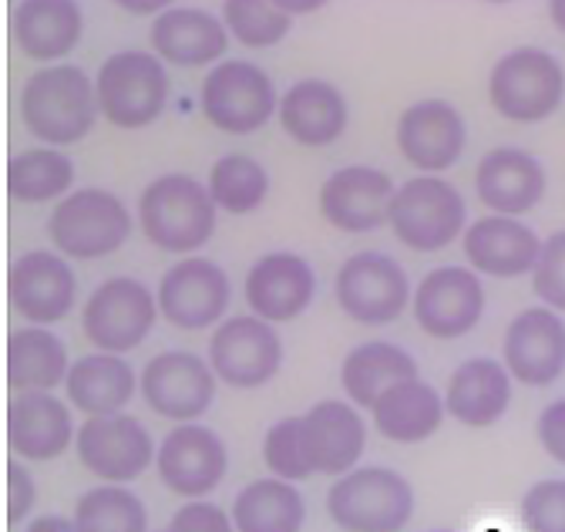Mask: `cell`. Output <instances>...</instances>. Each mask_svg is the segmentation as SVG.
<instances>
[{
	"instance_id": "cell-1",
	"label": "cell",
	"mask_w": 565,
	"mask_h": 532,
	"mask_svg": "<svg viewBox=\"0 0 565 532\" xmlns=\"http://www.w3.org/2000/svg\"><path fill=\"white\" fill-rule=\"evenodd\" d=\"M98 115L95 82L78 64H51L34 72L21 88V118L47 149L82 142Z\"/></svg>"
},
{
	"instance_id": "cell-2",
	"label": "cell",
	"mask_w": 565,
	"mask_h": 532,
	"mask_svg": "<svg viewBox=\"0 0 565 532\" xmlns=\"http://www.w3.org/2000/svg\"><path fill=\"white\" fill-rule=\"evenodd\" d=\"M216 213L209 185L182 172L152 179L138 195V226L146 240L179 256H192L209 243L216 233Z\"/></svg>"
},
{
	"instance_id": "cell-3",
	"label": "cell",
	"mask_w": 565,
	"mask_h": 532,
	"mask_svg": "<svg viewBox=\"0 0 565 532\" xmlns=\"http://www.w3.org/2000/svg\"><path fill=\"white\" fill-rule=\"evenodd\" d=\"M327 515L343 532H401L414 519V489L394 469L361 465L330 486Z\"/></svg>"
},
{
	"instance_id": "cell-4",
	"label": "cell",
	"mask_w": 565,
	"mask_h": 532,
	"mask_svg": "<svg viewBox=\"0 0 565 532\" xmlns=\"http://www.w3.org/2000/svg\"><path fill=\"white\" fill-rule=\"evenodd\" d=\"M102 115L125 131L152 125L169 105V72L166 61L152 51H118L95 75Z\"/></svg>"
},
{
	"instance_id": "cell-5",
	"label": "cell",
	"mask_w": 565,
	"mask_h": 532,
	"mask_svg": "<svg viewBox=\"0 0 565 532\" xmlns=\"http://www.w3.org/2000/svg\"><path fill=\"white\" fill-rule=\"evenodd\" d=\"M47 236L64 259H105L128 243L131 213L108 189H78L54 206Z\"/></svg>"
},
{
	"instance_id": "cell-6",
	"label": "cell",
	"mask_w": 565,
	"mask_h": 532,
	"mask_svg": "<svg viewBox=\"0 0 565 532\" xmlns=\"http://www.w3.org/2000/svg\"><path fill=\"white\" fill-rule=\"evenodd\" d=\"M387 226L407 249L438 253L468 233V206L448 179L417 175L397 185Z\"/></svg>"
},
{
	"instance_id": "cell-7",
	"label": "cell",
	"mask_w": 565,
	"mask_h": 532,
	"mask_svg": "<svg viewBox=\"0 0 565 532\" xmlns=\"http://www.w3.org/2000/svg\"><path fill=\"white\" fill-rule=\"evenodd\" d=\"M565 98L562 64L542 47H515L502 61H494L488 75V102L509 121L539 125Z\"/></svg>"
},
{
	"instance_id": "cell-8",
	"label": "cell",
	"mask_w": 565,
	"mask_h": 532,
	"mask_svg": "<svg viewBox=\"0 0 565 532\" xmlns=\"http://www.w3.org/2000/svg\"><path fill=\"white\" fill-rule=\"evenodd\" d=\"M199 108L209 125L230 136H249L259 131L276 111L279 95L273 78L249 61H223L202 78Z\"/></svg>"
},
{
	"instance_id": "cell-9",
	"label": "cell",
	"mask_w": 565,
	"mask_h": 532,
	"mask_svg": "<svg viewBox=\"0 0 565 532\" xmlns=\"http://www.w3.org/2000/svg\"><path fill=\"white\" fill-rule=\"evenodd\" d=\"M159 317V300L152 290L135 277H111L92 290L82 310L85 338L102 354H125L135 351L152 334Z\"/></svg>"
},
{
	"instance_id": "cell-10",
	"label": "cell",
	"mask_w": 565,
	"mask_h": 532,
	"mask_svg": "<svg viewBox=\"0 0 565 532\" xmlns=\"http://www.w3.org/2000/svg\"><path fill=\"white\" fill-rule=\"evenodd\" d=\"M333 294L340 310L367 327L394 323L411 304V280L404 266L377 249L353 253L340 263Z\"/></svg>"
},
{
	"instance_id": "cell-11",
	"label": "cell",
	"mask_w": 565,
	"mask_h": 532,
	"mask_svg": "<svg viewBox=\"0 0 565 532\" xmlns=\"http://www.w3.org/2000/svg\"><path fill=\"white\" fill-rule=\"evenodd\" d=\"M209 368L230 387L253 391L269 384L282 368V341L276 327L253 317H226L209 341Z\"/></svg>"
},
{
	"instance_id": "cell-12",
	"label": "cell",
	"mask_w": 565,
	"mask_h": 532,
	"mask_svg": "<svg viewBox=\"0 0 565 532\" xmlns=\"http://www.w3.org/2000/svg\"><path fill=\"white\" fill-rule=\"evenodd\" d=\"M75 451L82 465L98 476L105 486H125L146 476V469L156 461L159 448L135 415H108V418H88L78 428Z\"/></svg>"
},
{
	"instance_id": "cell-13",
	"label": "cell",
	"mask_w": 565,
	"mask_h": 532,
	"mask_svg": "<svg viewBox=\"0 0 565 532\" xmlns=\"http://www.w3.org/2000/svg\"><path fill=\"white\" fill-rule=\"evenodd\" d=\"M216 371L199 354L189 351H166L156 354L138 377L146 405L179 425H195L209 405L216 402Z\"/></svg>"
},
{
	"instance_id": "cell-14",
	"label": "cell",
	"mask_w": 565,
	"mask_h": 532,
	"mask_svg": "<svg viewBox=\"0 0 565 532\" xmlns=\"http://www.w3.org/2000/svg\"><path fill=\"white\" fill-rule=\"evenodd\" d=\"M159 313L179 330H202L220 323L230 310L233 287L216 259L185 256L172 263L159 284Z\"/></svg>"
},
{
	"instance_id": "cell-15",
	"label": "cell",
	"mask_w": 565,
	"mask_h": 532,
	"mask_svg": "<svg viewBox=\"0 0 565 532\" xmlns=\"http://www.w3.org/2000/svg\"><path fill=\"white\" fill-rule=\"evenodd\" d=\"M162 486L189 502L216 492L230 472V451L223 438L205 425H175L156 455Z\"/></svg>"
},
{
	"instance_id": "cell-16",
	"label": "cell",
	"mask_w": 565,
	"mask_h": 532,
	"mask_svg": "<svg viewBox=\"0 0 565 532\" xmlns=\"http://www.w3.org/2000/svg\"><path fill=\"white\" fill-rule=\"evenodd\" d=\"M484 313V287L471 266H438L414 287V320L435 341H458Z\"/></svg>"
},
{
	"instance_id": "cell-17",
	"label": "cell",
	"mask_w": 565,
	"mask_h": 532,
	"mask_svg": "<svg viewBox=\"0 0 565 532\" xmlns=\"http://www.w3.org/2000/svg\"><path fill=\"white\" fill-rule=\"evenodd\" d=\"M300 445L307 469L313 476H350L361 469V455L367 448V425L361 408L350 402H317L307 415H300Z\"/></svg>"
},
{
	"instance_id": "cell-18",
	"label": "cell",
	"mask_w": 565,
	"mask_h": 532,
	"mask_svg": "<svg viewBox=\"0 0 565 532\" xmlns=\"http://www.w3.org/2000/svg\"><path fill=\"white\" fill-rule=\"evenodd\" d=\"M397 185L374 166L337 169L320 185V213L340 233H374L391 223Z\"/></svg>"
},
{
	"instance_id": "cell-19",
	"label": "cell",
	"mask_w": 565,
	"mask_h": 532,
	"mask_svg": "<svg viewBox=\"0 0 565 532\" xmlns=\"http://www.w3.org/2000/svg\"><path fill=\"white\" fill-rule=\"evenodd\" d=\"M468 146V125L461 111L441 98H424L404 108L397 121V149L420 172L438 175L451 169Z\"/></svg>"
},
{
	"instance_id": "cell-20",
	"label": "cell",
	"mask_w": 565,
	"mask_h": 532,
	"mask_svg": "<svg viewBox=\"0 0 565 532\" xmlns=\"http://www.w3.org/2000/svg\"><path fill=\"white\" fill-rule=\"evenodd\" d=\"M8 297H11V307L24 320H31L34 327H44L71 313L78 297V280L61 253L31 249L11 263Z\"/></svg>"
},
{
	"instance_id": "cell-21",
	"label": "cell",
	"mask_w": 565,
	"mask_h": 532,
	"mask_svg": "<svg viewBox=\"0 0 565 532\" xmlns=\"http://www.w3.org/2000/svg\"><path fill=\"white\" fill-rule=\"evenodd\" d=\"M249 313L266 323H290L313 304L317 277L300 253H266L259 256L243 284Z\"/></svg>"
},
{
	"instance_id": "cell-22",
	"label": "cell",
	"mask_w": 565,
	"mask_h": 532,
	"mask_svg": "<svg viewBox=\"0 0 565 532\" xmlns=\"http://www.w3.org/2000/svg\"><path fill=\"white\" fill-rule=\"evenodd\" d=\"M505 368L529 387H548L565 371V320L548 307L522 310L502 341Z\"/></svg>"
},
{
	"instance_id": "cell-23",
	"label": "cell",
	"mask_w": 565,
	"mask_h": 532,
	"mask_svg": "<svg viewBox=\"0 0 565 532\" xmlns=\"http://www.w3.org/2000/svg\"><path fill=\"white\" fill-rule=\"evenodd\" d=\"M548 179L535 156L522 149H494L475 169V192L491 210V216H512L532 213L545 199Z\"/></svg>"
},
{
	"instance_id": "cell-24",
	"label": "cell",
	"mask_w": 565,
	"mask_h": 532,
	"mask_svg": "<svg viewBox=\"0 0 565 532\" xmlns=\"http://www.w3.org/2000/svg\"><path fill=\"white\" fill-rule=\"evenodd\" d=\"M149 44L152 54L172 68H205V64H223L230 31L223 18L202 8H169L152 21Z\"/></svg>"
},
{
	"instance_id": "cell-25",
	"label": "cell",
	"mask_w": 565,
	"mask_h": 532,
	"mask_svg": "<svg viewBox=\"0 0 565 532\" xmlns=\"http://www.w3.org/2000/svg\"><path fill=\"white\" fill-rule=\"evenodd\" d=\"M78 438L67 405L57 394L28 391L8 405V445L21 461H51Z\"/></svg>"
},
{
	"instance_id": "cell-26",
	"label": "cell",
	"mask_w": 565,
	"mask_h": 532,
	"mask_svg": "<svg viewBox=\"0 0 565 532\" xmlns=\"http://www.w3.org/2000/svg\"><path fill=\"white\" fill-rule=\"evenodd\" d=\"M542 256V240L532 226L512 216H484L465 233V259L475 274L494 280H515L532 274Z\"/></svg>"
},
{
	"instance_id": "cell-27",
	"label": "cell",
	"mask_w": 565,
	"mask_h": 532,
	"mask_svg": "<svg viewBox=\"0 0 565 532\" xmlns=\"http://www.w3.org/2000/svg\"><path fill=\"white\" fill-rule=\"evenodd\" d=\"M11 31L24 57L44 61L51 68V61L78 47L85 14L75 0H21L11 14Z\"/></svg>"
},
{
	"instance_id": "cell-28",
	"label": "cell",
	"mask_w": 565,
	"mask_h": 532,
	"mask_svg": "<svg viewBox=\"0 0 565 532\" xmlns=\"http://www.w3.org/2000/svg\"><path fill=\"white\" fill-rule=\"evenodd\" d=\"M279 125L303 149H327L347 128V102L337 85L303 78L279 98Z\"/></svg>"
},
{
	"instance_id": "cell-29",
	"label": "cell",
	"mask_w": 565,
	"mask_h": 532,
	"mask_svg": "<svg viewBox=\"0 0 565 532\" xmlns=\"http://www.w3.org/2000/svg\"><path fill=\"white\" fill-rule=\"evenodd\" d=\"M509 402H512V374L505 364L491 358L465 361L445 387L448 415L468 428L494 425L509 412Z\"/></svg>"
},
{
	"instance_id": "cell-30",
	"label": "cell",
	"mask_w": 565,
	"mask_h": 532,
	"mask_svg": "<svg viewBox=\"0 0 565 532\" xmlns=\"http://www.w3.org/2000/svg\"><path fill=\"white\" fill-rule=\"evenodd\" d=\"M445 415H448L445 397L438 394V387H431L420 377L391 387L371 412L377 435L394 441V445L428 441L441 428Z\"/></svg>"
},
{
	"instance_id": "cell-31",
	"label": "cell",
	"mask_w": 565,
	"mask_h": 532,
	"mask_svg": "<svg viewBox=\"0 0 565 532\" xmlns=\"http://www.w3.org/2000/svg\"><path fill=\"white\" fill-rule=\"evenodd\" d=\"M414 377H417V361L391 341L358 344L340 364L343 394L350 397L353 408H367V412H374V405L391 387Z\"/></svg>"
},
{
	"instance_id": "cell-32",
	"label": "cell",
	"mask_w": 565,
	"mask_h": 532,
	"mask_svg": "<svg viewBox=\"0 0 565 532\" xmlns=\"http://www.w3.org/2000/svg\"><path fill=\"white\" fill-rule=\"evenodd\" d=\"M135 371L118 354H88L71 364V374L64 381L67 402L88 418H108L121 415V408L135 397Z\"/></svg>"
},
{
	"instance_id": "cell-33",
	"label": "cell",
	"mask_w": 565,
	"mask_h": 532,
	"mask_svg": "<svg viewBox=\"0 0 565 532\" xmlns=\"http://www.w3.org/2000/svg\"><path fill=\"white\" fill-rule=\"evenodd\" d=\"M71 374L67 348L47 327H21L8 341V384L14 394L54 391Z\"/></svg>"
},
{
	"instance_id": "cell-34",
	"label": "cell",
	"mask_w": 565,
	"mask_h": 532,
	"mask_svg": "<svg viewBox=\"0 0 565 532\" xmlns=\"http://www.w3.org/2000/svg\"><path fill=\"white\" fill-rule=\"evenodd\" d=\"M236 532H300L307 522V502L294 482L256 479L233 499Z\"/></svg>"
},
{
	"instance_id": "cell-35",
	"label": "cell",
	"mask_w": 565,
	"mask_h": 532,
	"mask_svg": "<svg viewBox=\"0 0 565 532\" xmlns=\"http://www.w3.org/2000/svg\"><path fill=\"white\" fill-rule=\"evenodd\" d=\"M8 195L24 206H41L64 199L75 182V162L57 149H24L8 162Z\"/></svg>"
},
{
	"instance_id": "cell-36",
	"label": "cell",
	"mask_w": 565,
	"mask_h": 532,
	"mask_svg": "<svg viewBox=\"0 0 565 532\" xmlns=\"http://www.w3.org/2000/svg\"><path fill=\"white\" fill-rule=\"evenodd\" d=\"M269 192V175L266 169L243 152H230L216 159L209 172V195L216 210H226L233 216H246L263 206V199Z\"/></svg>"
},
{
	"instance_id": "cell-37",
	"label": "cell",
	"mask_w": 565,
	"mask_h": 532,
	"mask_svg": "<svg viewBox=\"0 0 565 532\" xmlns=\"http://www.w3.org/2000/svg\"><path fill=\"white\" fill-rule=\"evenodd\" d=\"M78 532H149V509L125 486H98L75 506Z\"/></svg>"
},
{
	"instance_id": "cell-38",
	"label": "cell",
	"mask_w": 565,
	"mask_h": 532,
	"mask_svg": "<svg viewBox=\"0 0 565 532\" xmlns=\"http://www.w3.org/2000/svg\"><path fill=\"white\" fill-rule=\"evenodd\" d=\"M223 24L246 47H273L290 34L294 18L273 0H226Z\"/></svg>"
},
{
	"instance_id": "cell-39",
	"label": "cell",
	"mask_w": 565,
	"mask_h": 532,
	"mask_svg": "<svg viewBox=\"0 0 565 532\" xmlns=\"http://www.w3.org/2000/svg\"><path fill=\"white\" fill-rule=\"evenodd\" d=\"M263 461H266V469L273 472V479H282V482H300V479L313 476L307 469L303 445H300V415L279 418L266 432V438H263Z\"/></svg>"
},
{
	"instance_id": "cell-40",
	"label": "cell",
	"mask_w": 565,
	"mask_h": 532,
	"mask_svg": "<svg viewBox=\"0 0 565 532\" xmlns=\"http://www.w3.org/2000/svg\"><path fill=\"white\" fill-rule=\"evenodd\" d=\"M532 290L548 310L565 313V230L542 243V256L532 270Z\"/></svg>"
},
{
	"instance_id": "cell-41",
	"label": "cell",
	"mask_w": 565,
	"mask_h": 532,
	"mask_svg": "<svg viewBox=\"0 0 565 532\" xmlns=\"http://www.w3.org/2000/svg\"><path fill=\"white\" fill-rule=\"evenodd\" d=\"M529 532H565V479H542L522 499Z\"/></svg>"
},
{
	"instance_id": "cell-42",
	"label": "cell",
	"mask_w": 565,
	"mask_h": 532,
	"mask_svg": "<svg viewBox=\"0 0 565 532\" xmlns=\"http://www.w3.org/2000/svg\"><path fill=\"white\" fill-rule=\"evenodd\" d=\"M166 532H236V522L216 502H185Z\"/></svg>"
},
{
	"instance_id": "cell-43",
	"label": "cell",
	"mask_w": 565,
	"mask_h": 532,
	"mask_svg": "<svg viewBox=\"0 0 565 532\" xmlns=\"http://www.w3.org/2000/svg\"><path fill=\"white\" fill-rule=\"evenodd\" d=\"M4 476H8V525H21L38 502V482L21 458L8 461Z\"/></svg>"
},
{
	"instance_id": "cell-44",
	"label": "cell",
	"mask_w": 565,
	"mask_h": 532,
	"mask_svg": "<svg viewBox=\"0 0 565 532\" xmlns=\"http://www.w3.org/2000/svg\"><path fill=\"white\" fill-rule=\"evenodd\" d=\"M535 432H539V441L548 451V458L565 465V397H558V402L542 408Z\"/></svg>"
},
{
	"instance_id": "cell-45",
	"label": "cell",
	"mask_w": 565,
	"mask_h": 532,
	"mask_svg": "<svg viewBox=\"0 0 565 532\" xmlns=\"http://www.w3.org/2000/svg\"><path fill=\"white\" fill-rule=\"evenodd\" d=\"M24 532H78L75 522L64 519V515H38Z\"/></svg>"
},
{
	"instance_id": "cell-46",
	"label": "cell",
	"mask_w": 565,
	"mask_h": 532,
	"mask_svg": "<svg viewBox=\"0 0 565 532\" xmlns=\"http://www.w3.org/2000/svg\"><path fill=\"white\" fill-rule=\"evenodd\" d=\"M279 8L287 11L290 18L294 14H313V11H320V0H307V4H290V0H279Z\"/></svg>"
},
{
	"instance_id": "cell-47",
	"label": "cell",
	"mask_w": 565,
	"mask_h": 532,
	"mask_svg": "<svg viewBox=\"0 0 565 532\" xmlns=\"http://www.w3.org/2000/svg\"><path fill=\"white\" fill-rule=\"evenodd\" d=\"M548 18L565 34V0H552V4H548Z\"/></svg>"
},
{
	"instance_id": "cell-48",
	"label": "cell",
	"mask_w": 565,
	"mask_h": 532,
	"mask_svg": "<svg viewBox=\"0 0 565 532\" xmlns=\"http://www.w3.org/2000/svg\"><path fill=\"white\" fill-rule=\"evenodd\" d=\"M431 532H455V529H431Z\"/></svg>"
},
{
	"instance_id": "cell-49",
	"label": "cell",
	"mask_w": 565,
	"mask_h": 532,
	"mask_svg": "<svg viewBox=\"0 0 565 532\" xmlns=\"http://www.w3.org/2000/svg\"><path fill=\"white\" fill-rule=\"evenodd\" d=\"M162 532H166V529H162Z\"/></svg>"
}]
</instances>
